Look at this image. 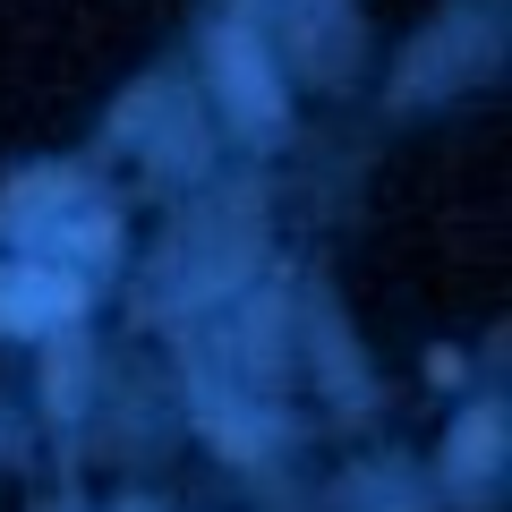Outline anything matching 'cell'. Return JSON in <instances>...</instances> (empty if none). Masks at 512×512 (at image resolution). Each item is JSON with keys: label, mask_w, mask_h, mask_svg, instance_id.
<instances>
[{"label": "cell", "mask_w": 512, "mask_h": 512, "mask_svg": "<svg viewBox=\"0 0 512 512\" xmlns=\"http://www.w3.org/2000/svg\"><path fill=\"white\" fill-rule=\"evenodd\" d=\"M222 86H231V103H239V94H248V111H256V120H274V86H265V69H256V52H248V43H222Z\"/></svg>", "instance_id": "cell-2"}, {"label": "cell", "mask_w": 512, "mask_h": 512, "mask_svg": "<svg viewBox=\"0 0 512 512\" xmlns=\"http://www.w3.org/2000/svg\"><path fill=\"white\" fill-rule=\"evenodd\" d=\"M77 308H86V291L60 265H0V333H43Z\"/></svg>", "instance_id": "cell-1"}]
</instances>
